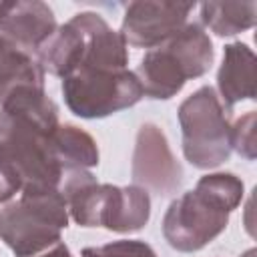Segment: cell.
<instances>
[{
	"instance_id": "obj_18",
	"label": "cell",
	"mask_w": 257,
	"mask_h": 257,
	"mask_svg": "<svg viewBox=\"0 0 257 257\" xmlns=\"http://www.w3.org/2000/svg\"><path fill=\"white\" fill-rule=\"evenodd\" d=\"M30 257H74V255H72V253H70V249L64 245V241H58V243H54V245L46 247L44 251L30 255Z\"/></svg>"
},
{
	"instance_id": "obj_6",
	"label": "cell",
	"mask_w": 257,
	"mask_h": 257,
	"mask_svg": "<svg viewBox=\"0 0 257 257\" xmlns=\"http://www.w3.org/2000/svg\"><path fill=\"white\" fill-rule=\"evenodd\" d=\"M231 112L209 84L189 94L177 110L183 155L197 169H215L231 157Z\"/></svg>"
},
{
	"instance_id": "obj_7",
	"label": "cell",
	"mask_w": 257,
	"mask_h": 257,
	"mask_svg": "<svg viewBox=\"0 0 257 257\" xmlns=\"http://www.w3.org/2000/svg\"><path fill=\"white\" fill-rule=\"evenodd\" d=\"M64 102L74 116L104 118L135 106L143 96V86L135 70L82 68L62 78Z\"/></svg>"
},
{
	"instance_id": "obj_13",
	"label": "cell",
	"mask_w": 257,
	"mask_h": 257,
	"mask_svg": "<svg viewBox=\"0 0 257 257\" xmlns=\"http://www.w3.org/2000/svg\"><path fill=\"white\" fill-rule=\"evenodd\" d=\"M257 2H203L201 26H207L217 36H235L255 26Z\"/></svg>"
},
{
	"instance_id": "obj_10",
	"label": "cell",
	"mask_w": 257,
	"mask_h": 257,
	"mask_svg": "<svg viewBox=\"0 0 257 257\" xmlns=\"http://www.w3.org/2000/svg\"><path fill=\"white\" fill-rule=\"evenodd\" d=\"M56 26V16L46 2L0 0V34L34 54L52 36Z\"/></svg>"
},
{
	"instance_id": "obj_15",
	"label": "cell",
	"mask_w": 257,
	"mask_h": 257,
	"mask_svg": "<svg viewBox=\"0 0 257 257\" xmlns=\"http://www.w3.org/2000/svg\"><path fill=\"white\" fill-rule=\"evenodd\" d=\"M82 257H157L155 249L143 239H118L104 245L84 247Z\"/></svg>"
},
{
	"instance_id": "obj_17",
	"label": "cell",
	"mask_w": 257,
	"mask_h": 257,
	"mask_svg": "<svg viewBox=\"0 0 257 257\" xmlns=\"http://www.w3.org/2000/svg\"><path fill=\"white\" fill-rule=\"evenodd\" d=\"M20 193H22V181L10 167H6L0 161V207L10 203Z\"/></svg>"
},
{
	"instance_id": "obj_12",
	"label": "cell",
	"mask_w": 257,
	"mask_h": 257,
	"mask_svg": "<svg viewBox=\"0 0 257 257\" xmlns=\"http://www.w3.org/2000/svg\"><path fill=\"white\" fill-rule=\"evenodd\" d=\"M44 76L34 52L0 34V104L20 88H44Z\"/></svg>"
},
{
	"instance_id": "obj_1",
	"label": "cell",
	"mask_w": 257,
	"mask_h": 257,
	"mask_svg": "<svg viewBox=\"0 0 257 257\" xmlns=\"http://www.w3.org/2000/svg\"><path fill=\"white\" fill-rule=\"evenodd\" d=\"M58 124V106L44 88H20L0 104V161L18 175L22 193L60 187L64 167L52 141Z\"/></svg>"
},
{
	"instance_id": "obj_2",
	"label": "cell",
	"mask_w": 257,
	"mask_h": 257,
	"mask_svg": "<svg viewBox=\"0 0 257 257\" xmlns=\"http://www.w3.org/2000/svg\"><path fill=\"white\" fill-rule=\"evenodd\" d=\"M245 185L235 173H207L195 189L185 191L165 211L163 237L181 253H195L217 239L229 225V215L241 205Z\"/></svg>"
},
{
	"instance_id": "obj_3",
	"label": "cell",
	"mask_w": 257,
	"mask_h": 257,
	"mask_svg": "<svg viewBox=\"0 0 257 257\" xmlns=\"http://www.w3.org/2000/svg\"><path fill=\"white\" fill-rule=\"evenodd\" d=\"M58 191L66 199L70 219L80 227L135 233L151 219V195L145 189L98 183L88 169H66Z\"/></svg>"
},
{
	"instance_id": "obj_14",
	"label": "cell",
	"mask_w": 257,
	"mask_h": 257,
	"mask_svg": "<svg viewBox=\"0 0 257 257\" xmlns=\"http://www.w3.org/2000/svg\"><path fill=\"white\" fill-rule=\"evenodd\" d=\"M54 149L58 155V161L62 163L64 171L66 169H92L98 165V147L92 135H88L84 128L70 124V122H60L52 135Z\"/></svg>"
},
{
	"instance_id": "obj_9",
	"label": "cell",
	"mask_w": 257,
	"mask_h": 257,
	"mask_svg": "<svg viewBox=\"0 0 257 257\" xmlns=\"http://www.w3.org/2000/svg\"><path fill=\"white\" fill-rule=\"evenodd\" d=\"M193 8L195 2H128L124 6L118 32L124 38L126 46L155 48L189 22V14L193 12Z\"/></svg>"
},
{
	"instance_id": "obj_16",
	"label": "cell",
	"mask_w": 257,
	"mask_h": 257,
	"mask_svg": "<svg viewBox=\"0 0 257 257\" xmlns=\"http://www.w3.org/2000/svg\"><path fill=\"white\" fill-rule=\"evenodd\" d=\"M255 110H247L245 114L231 120V151L239 153L247 161H255L257 143H255Z\"/></svg>"
},
{
	"instance_id": "obj_8",
	"label": "cell",
	"mask_w": 257,
	"mask_h": 257,
	"mask_svg": "<svg viewBox=\"0 0 257 257\" xmlns=\"http://www.w3.org/2000/svg\"><path fill=\"white\" fill-rule=\"evenodd\" d=\"M131 177L133 185L159 197H171L183 185V167L173 155L167 135L155 122H143L137 131Z\"/></svg>"
},
{
	"instance_id": "obj_11",
	"label": "cell",
	"mask_w": 257,
	"mask_h": 257,
	"mask_svg": "<svg viewBox=\"0 0 257 257\" xmlns=\"http://www.w3.org/2000/svg\"><path fill=\"white\" fill-rule=\"evenodd\" d=\"M255 52L245 42H229L223 48V62L217 70V94L233 108L241 100L255 98Z\"/></svg>"
},
{
	"instance_id": "obj_19",
	"label": "cell",
	"mask_w": 257,
	"mask_h": 257,
	"mask_svg": "<svg viewBox=\"0 0 257 257\" xmlns=\"http://www.w3.org/2000/svg\"><path fill=\"white\" fill-rule=\"evenodd\" d=\"M241 257H255V249H249V251H245Z\"/></svg>"
},
{
	"instance_id": "obj_4",
	"label": "cell",
	"mask_w": 257,
	"mask_h": 257,
	"mask_svg": "<svg viewBox=\"0 0 257 257\" xmlns=\"http://www.w3.org/2000/svg\"><path fill=\"white\" fill-rule=\"evenodd\" d=\"M215 48L207 30L199 22H187L179 32L149 48L141 58L135 74L145 96L169 100L187 80L199 78L213 66Z\"/></svg>"
},
{
	"instance_id": "obj_5",
	"label": "cell",
	"mask_w": 257,
	"mask_h": 257,
	"mask_svg": "<svg viewBox=\"0 0 257 257\" xmlns=\"http://www.w3.org/2000/svg\"><path fill=\"white\" fill-rule=\"evenodd\" d=\"M70 215L58 189L20 193L0 207V239L16 257H30L62 241Z\"/></svg>"
}]
</instances>
